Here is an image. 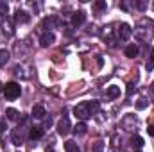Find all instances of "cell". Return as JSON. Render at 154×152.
<instances>
[{
  "label": "cell",
  "instance_id": "cell-1",
  "mask_svg": "<svg viewBox=\"0 0 154 152\" xmlns=\"http://www.w3.org/2000/svg\"><path fill=\"white\" fill-rule=\"evenodd\" d=\"M149 27L152 29L154 22L149 20V18H142L140 23H138V27L134 29V36H136L138 39H142V41H149V39L152 38V34H154V31H149Z\"/></svg>",
  "mask_w": 154,
  "mask_h": 152
},
{
  "label": "cell",
  "instance_id": "cell-2",
  "mask_svg": "<svg viewBox=\"0 0 154 152\" xmlns=\"http://www.w3.org/2000/svg\"><path fill=\"white\" fill-rule=\"evenodd\" d=\"M20 93H22V88H20L18 82H7V84L4 86V95H5L7 100H14V99H18Z\"/></svg>",
  "mask_w": 154,
  "mask_h": 152
},
{
  "label": "cell",
  "instance_id": "cell-3",
  "mask_svg": "<svg viewBox=\"0 0 154 152\" xmlns=\"http://www.w3.org/2000/svg\"><path fill=\"white\" fill-rule=\"evenodd\" d=\"M74 114H75L81 122H84V120H88V118L91 116L90 109H88V106H86V102H82V104H77L75 108H74Z\"/></svg>",
  "mask_w": 154,
  "mask_h": 152
},
{
  "label": "cell",
  "instance_id": "cell-4",
  "mask_svg": "<svg viewBox=\"0 0 154 152\" xmlns=\"http://www.w3.org/2000/svg\"><path fill=\"white\" fill-rule=\"evenodd\" d=\"M131 34H133V29L129 27V23H120L118 25V29H116V39L125 41V39L131 38Z\"/></svg>",
  "mask_w": 154,
  "mask_h": 152
},
{
  "label": "cell",
  "instance_id": "cell-5",
  "mask_svg": "<svg viewBox=\"0 0 154 152\" xmlns=\"http://www.w3.org/2000/svg\"><path fill=\"white\" fill-rule=\"evenodd\" d=\"M122 127L124 131H136L138 129V120L134 114H127L124 120H122Z\"/></svg>",
  "mask_w": 154,
  "mask_h": 152
},
{
  "label": "cell",
  "instance_id": "cell-6",
  "mask_svg": "<svg viewBox=\"0 0 154 152\" xmlns=\"http://www.w3.org/2000/svg\"><path fill=\"white\" fill-rule=\"evenodd\" d=\"M70 129H72L70 120H68V116H66V114H63V116H61V120L57 122V132H59L61 136H66V134L70 132Z\"/></svg>",
  "mask_w": 154,
  "mask_h": 152
},
{
  "label": "cell",
  "instance_id": "cell-7",
  "mask_svg": "<svg viewBox=\"0 0 154 152\" xmlns=\"http://www.w3.org/2000/svg\"><path fill=\"white\" fill-rule=\"evenodd\" d=\"M54 41H56L54 32H43V34L39 36V45H41V47H50Z\"/></svg>",
  "mask_w": 154,
  "mask_h": 152
},
{
  "label": "cell",
  "instance_id": "cell-8",
  "mask_svg": "<svg viewBox=\"0 0 154 152\" xmlns=\"http://www.w3.org/2000/svg\"><path fill=\"white\" fill-rule=\"evenodd\" d=\"M84 22H86V13H84V11L74 13V16H72V25H74V27H81Z\"/></svg>",
  "mask_w": 154,
  "mask_h": 152
},
{
  "label": "cell",
  "instance_id": "cell-9",
  "mask_svg": "<svg viewBox=\"0 0 154 152\" xmlns=\"http://www.w3.org/2000/svg\"><path fill=\"white\" fill-rule=\"evenodd\" d=\"M11 140H13V143L16 145V147H20L22 143H23V136H22V127L18 125L14 131H13V134H11Z\"/></svg>",
  "mask_w": 154,
  "mask_h": 152
},
{
  "label": "cell",
  "instance_id": "cell-10",
  "mask_svg": "<svg viewBox=\"0 0 154 152\" xmlns=\"http://www.w3.org/2000/svg\"><path fill=\"white\" fill-rule=\"evenodd\" d=\"M43 132H45V131H43V127L34 125V127H31V131H29V138H31V140H34V141H36V140H41V138H43Z\"/></svg>",
  "mask_w": 154,
  "mask_h": 152
},
{
  "label": "cell",
  "instance_id": "cell-11",
  "mask_svg": "<svg viewBox=\"0 0 154 152\" xmlns=\"http://www.w3.org/2000/svg\"><path fill=\"white\" fill-rule=\"evenodd\" d=\"M29 20H31V16H29L25 11H20V9H18V11L14 13V23H27Z\"/></svg>",
  "mask_w": 154,
  "mask_h": 152
},
{
  "label": "cell",
  "instance_id": "cell-12",
  "mask_svg": "<svg viewBox=\"0 0 154 152\" xmlns=\"http://www.w3.org/2000/svg\"><path fill=\"white\" fill-rule=\"evenodd\" d=\"M72 132H74L75 136H82V134L88 132V125H86L84 122H79V123H75V125L72 127Z\"/></svg>",
  "mask_w": 154,
  "mask_h": 152
},
{
  "label": "cell",
  "instance_id": "cell-13",
  "mask_svg": "<svg viewBox=\"0 0 154 152\" xmlns=\"http://www.w3.org/2000/svg\"><path fill=\"white\" fill-rule=\"evenodd\" d=\"M61 22H59V18H56V16H50V18H45L43 20V29H47V32H50L48 29H52L54 25H59Z\"/></svg>",
  "mask_w": 154,
  "mask_h": 152
},
{
  "label": "cell",
  "instance_id": "cell-14",
  "mask_svg": "<svg viewBox=\"0 0 154 152\" xmlns=\"http://www.w3.org/2000/svg\"><path fill=\"white\" fill-rule=\"evenodd\" d=\"M32 118H45V114H47V111H45V108L41 106V104H36L34 108H32Z\"/></svg>",
  "mask_w": 154,
  "mask_h": 152
},
{
  "label": "cell",
  "instance_id": "cell-15",
  "mask_svg": "<svg viewBox=\"0 0 154 152\" xmlns=\"http://www.w3.org/2000/svg\"><path fill=\"white\" fill-rule=\"evenodd\" d=\"M124 52H125V57H131V59H133V57H136V56H138V47H136L134 43H131V45H127V47H125V50H124Z\"/></svg>",
  "mask_w": 154,
  "mask_h": 152
},
{
  "label": "cell",
  "instance_id": "cell-16",
  "mask_svg": "<svg viewBox=\"0 0 154 152\" xmlns=\"http://www.w3.org/2000/svg\"><path fill=\"white\" fill-rule=\"evenodd\" d=\"M106 97L108 99H116V97H120V88L118 86H109L108 90H106Z\"/></svg>",
  "mask_w": 154,
  "mask_h": 152
},
{
  "label": "cell",
  "instance_id": "cell-17",
  "mask_svg": "<svg viewBox=\"0 0 154 152\" xmlns=\"http://www.w3.org/2000/svg\"><path fill=\"white\" fill-rule=\"evenodd\" d=\"M65 150H66V152H81V149H79V145H77L75 141H72V140H70V141H66V143H65Z\"/></svg>",
  "mask_w": 154,
  "mask_h": 152
},
{
  "label": "cell",
  "instance_id": "cell-18",
  "mask_svg": "<svg viewBox=\"0 0 154 152\" xmlns=\"http://www.w3.org/2000/svg\"><path fill=\"white\" fill-rule=\"evenodd\" d=\"M7 61H9V50L0 48V66H5Z\"/></svg>",
  "mask_w": 154,
  "mask_h": 152
},
{
  "label": "cell",
  "instance_id": "cell-19",
  "mask_svg": "<svg viewBox=\"0 0 154 152\" xmlns=\"http://www.w3.org/2000/svg\"><path fill=\"white\" fill-rule=\"evenodd\" d=\"M86 106H88V109H90V113L95 114L99 111V108H100V104H99V100H91V102H86Z\"/></svg>",
  "mask_w": 154,
  "mask_h": 152
},
{
  "label": "cell",
  "instance_id": "cell-20",
  "mask_svg": "<svg viewBox=\"0 0 154 152\" xmlns=\"http://www.w3.org/2000/svg\"><path fill=\"white\" fill-rule=\"evenodd\" d=\"M131 145H133L134 149H142V147H143V138H140V136H133V138H131Z\"/></svg>",
  "mask_w": 154,
  "mask_h": 152
},
{
  "label": "cell",
  "instance_id": "cell-21",
  "mask_svg": "<svg viewBox=\"0 0 154 152\" xmlns=\"http://www.w3.org/2000/svg\"><path fill=\"white\" fill-rule=\"evenodd\" d=\"M18 111L16 109H13V108H9V109H5V116H7V120H18Z\"/></svg>",
  "mask_w": 154,
  "mask_h": 152
},
{
  "label": "cell",
  "instance_id": "cell-22",
  "mask_svg": "<svg viewBox=\"0 0 154 152\" xmlns=\"http://www.w3.org/2000/svg\"><path fill=\"white\" fill-rule=\"evenodd\" d=\"M145 68H147V72H152V70H154V48L151 50V57H149V61H147Z\"/></svg>",
  "mask_w": 154,
  "mask_h": 152
},
{
  "label": "cell",
  "instance_id": "cell-23",
  "mask_svg": "<svg viewBox=\"0 0 154 152\" xmlns=\"http://www.w3.org/2000/svg\"><path fill=\"white\" fill-rule=\"evenodd\" d=\"M93 7H95V11H104V9H108V4L104 0H100V2H95Z\"/></svg>",
  "mask_w": 154,
  "mask_h": 152
},
{
  "label": "cell",
  "instance_id": "cell-24",
  "mask_svg": "<svg viewBox=\"0 0 154 152\" xmlns=\"http://www.w3.org/2000/svg\"><path fill=\"white\" fill-rule=\"evenodd\" d=\"M149 106V100L147 99H140L138 102H136V109H145Z\"/></svg>",
  "mask_w": 154,
  "mask_h": 152
},
{
  "label": "cell",
  "instance_id": "cell-25",
  "mask_svg": "<svg viewBox=\"0 0 154 152\" xmlns=\"http://www.w3.org/2000/svg\"><path fill=\"white\" fill-rule=\"evenodd\" d=\"M91 152H104V141H97L91 147Z\"/></svg>",
  "mask_w": 154,
  "mask_h": 152
},
{
  "label": "cell",
  "instance_id": "cell-26",
  "mask_svg": "<svg viewBox=\"0 0 154 152\" xmlns=\"http://www.w3.org/2000/svg\"><path fill=\"white\" fill-rule=\"evenodd\" d=\"M9 13V5L5 2H0V16H5Z\"/></svg>",
  "mask_w": 154,
  "mask_h": 152
},
{
  "label": "cell",
  "instance_id": "cell-27",
  "mask_svg": "<svg viewBox=\"0 0 154 152\" xmlns=\"http://www.w3.org/2000/svg\"><path fill=\"white\" fill-rule=\"evenodd\" d=\"M134 91H136V86H134V84H133V82H129V84H127V95H129V97H131V95H133V93H134Z\"/></svg>",
  "mask_w": 154,
  "mask_h": 152
},
{
  "label": "cell",
  "instance_id": "cell-28",
  "mask_svg": "<svg viewBox=\"0 0 154 152\" xmlns=\"http://www.w3.org/2000/svg\"><path fill=\"white\" fill-rule=\"evenodd\" d=\"M134 7H138L140 11H143V9L147 7V4H145V2H134Z\"/></svg>",
  "mask_w": 154,
  "mask_h": 152
},
{
  "label": "cell",
  "instance_id": "cell-29",
  "mask_svg": "<svg viewBox=\"0 0 154 152\" xmlns=\"http://www.w3.org/2000/svg\"><path fill=\"white\" fill-rule=\"evenodd\" d=\"M7 129V123H5V120H0V132H4Z\"/></svg>",
  "mask_w": 154,
  "mask_h": 152
},
{
  "label": "cell",
  "instance_id": "cell-30",
  "mask_svg": "<svg viewBox=\"0 0 154 152\" xmlns=\"http://www.w3.org/2000/svg\"><path fill=\"white\" fill-rule=\"evenodd\" d=\"M147 132H149V136H152V138H154V125H149Z\"/></svg>",
  "mask_w": 154,
  "mask_h": 152
},
{
  "label": "cell",
  "instance_id": "cell-31",
  "mask_svg": "<svg viewBox=\"0 0 154 152\" xmlns=\"http://www.w3.org/2000/svg\"><path fill=\"white\" fill-rule=\"evenodd\" d=\"M50 125H52V120H50V118H47V120H45V127H50Z\"/></svg>",
  "mask_w": 154,
  "mask_h": 152
},
{
  "label": "cell",
  "instance_id": "cell-32",
  "mask_svg": "<svg viewBox=\"0 0 154 152\" xmlns=\"http://www.w3.org/2000/svg\"><path fill=\"white\" fill-rule=\"evenodd\" d=\"M0 93H4V84L0 82Z\"/></svg>",
  "mask_w": 154,
  "mask_h": 152
},
{
  "label": "cell",
  "instance_id": "cell-33",
  "mask_svg": "<svg viewBox=\"0 0 154 152\" xmlns=\"http://www.w3.org/2000/svg\"><path fill=\"white\" fill-rule=\"evenodd\" d=\"M152 90H154V81H152Z\"/></svg>",
  "mask_w": 154,
  "mask_h": 152
},
{
  "label": "cell",
  "instance_id": "cell-34",
  "mask_svg": "<svg viewBox=\"0 0 154 152\" xmlns=\"http://www.w3.org/2000/svg\"><path fill=\"white\" fill-rule=\"evenodd\" d=\"M152 7H154V4H152Z\"/></svg>",
  "mask_w": 154,
  "mask_h": 152
}]
</instances>
